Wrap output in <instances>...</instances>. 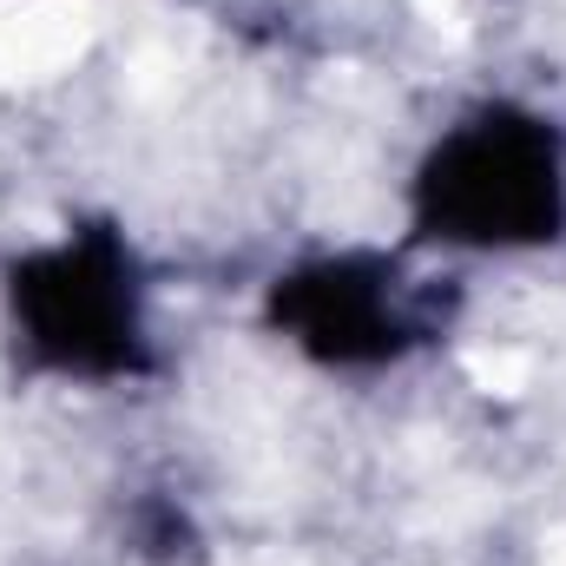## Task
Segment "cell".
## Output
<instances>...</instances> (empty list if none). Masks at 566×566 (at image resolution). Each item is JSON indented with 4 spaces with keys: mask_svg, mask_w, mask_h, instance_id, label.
I'll return each mask as SVG.
<instances>
[{
    "mask_svg": "<svg viewBox=\"0 0 566 566\" xmlns=\"http://www.w3.org/2000/svg\"><path fill=\"white\" fill-rule=\"evenodd\" d=\"M277 323H290V336L329 363H376L402 336L396 296L369 264H323L290 277L277 290Z\"/></svg>",
    "mask_w": 566,
    "mask_h": 566,
    "instance_id": "cell-3",
    "label": "cell"
},
{
    "mask_svg": "<svg viewBox=\"0 0 566 566\" xmlns=\"http://www.w3.org/2000/svg\"><path fill=\"white\" fill-rule=\"evenodd\" d=\"M13 310L27 323V343L80 376H113L139 349V303L119 244L80 238L46 258H33L13 277Z\"/></svg>",
    "mask_w": 566,
    "mask_h": 566,
    "instance_id": "cell-2",
    "label": "cell"
},
{
    "mask_svg": "<svg viewBox=\"0 0 566 566\" xmlns=\"http://www.w3.org/2000/svg\"><path fill=\"white\" fill-rule=\"evenodd\" d=\"M566 211L554 133L514 113L461 126L422 171V218L454 244H534Z\"/></svg>",
    "mask_w": 566,
    "mask_h": 566,
    "instance_id": "cell-1",
    "label": "cell"
}]
</instances>
